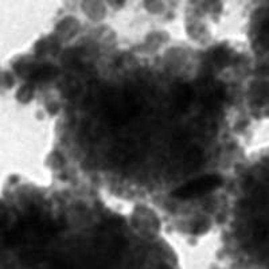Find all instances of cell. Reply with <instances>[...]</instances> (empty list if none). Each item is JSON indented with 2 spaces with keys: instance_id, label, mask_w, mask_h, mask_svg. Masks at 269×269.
<instances>
[{
  "instance_id": "6da1fadb",
  "label": "cell",
  "mask_w": 269,
  "mask_h": 269,
  "mask_svg": "<svg viewBox=\"0 0 269 269\" xmlns=\"http://www.w3.org/2000/svg\"><path fill=\"white\" fill-rule=\"evenodd\" d=\"M57 225L49 219L31 217L16 225L15 229L7 233L5 244L9 246L33 245L41 246L46 244L57 234Z\"/></svg>"
},
{
  "instance_id": "7a4b0ae2",
  "label": "cell",
  "mask_w": 269,
  "mask_h": 269,
  "mask_svg": "<svg viewBox=\"0 0 269 269\" xmlns=\"http://www.w3.org/2000/svg\"><path fill=\"white\" fill-rule=\"evenodd\" d=\"M102 109L113 126H124L140 112L137 97L127 90H111L104 96Z\"/></svg>"
},
{
  "instance_id": "3957f363",
  "label": "cell",
  "mask_w": 269,
  "mask_h": 269,
  "mask_svg": "<svg viewBox=\"0 0 269 269\" xmlns=\"http://www.w3.org/2000/svg\"><path fill=\"white\" fill-rule=\"evenodd\" d=\"M221 185H222L221 177L211 174V175H204L186 183L174 191L172 195L178 200H191V198H197V197H202L207 193H211L215 189H218Z\"/></svg>"
},
{
  "instance_id": "277c9868",
  "label": "cell",
  "mask_w": 269,
  "mask_h": 269,
  "mask_svg": "<svg viewBox=\"0 0 269 269\" xmlns=\"http://www.w3.org/2000/svg\"><path fill=\"white\" fill-rule=\"evenodd\" d=\"M22 74H26V77L35 81V82H47L56 78L58 74V70L53 65H39V66H26L23 65V71Z\"/></svg>"
},
{
  "instance_id": "5b68a950",
  "label": "cell",
  "mask_w": 269,
  "mask_h": 269,
  "mask_svg": "<svg viewBox=\"0 0 269 269\" xmlns=\"http://www.w3.org/2000/svg\"><path fill=\"white\" fill-rule=\"evenodd\" d=\"M172 100L177 111L186 112L193 101V89L186 84L177 85V88L172 92Z\"/></svg>"
},
{
  "instance_id": "8992f818",
  "label": "cell",
  "mask_w": 269,
  "mask_h": 269,
  "mask_svg": "<svg viewBox=\"0 0 269 269\" xmlns=\"http://www.w3.org/2000/svg\"><path fill=\"white\" fill-rule=\"evenodd\" d=\"M210 60L214 65H226L227 60H229V53L222 47H219L210 53Z\"/></svg>"
},
{
  "instance_id": "52a82bcc",
  "label": "cell",
  "mask_w": 269,
  "mask_h": 269,
  "mask_svg": "<svg viewBox=\"0 0 269 269\" xmlns=\"http://www.w3.org/2000/svg\"><path fill=\"white\" fill-rule=\"evenodd\" d=\"M34 96V89L31 85H24L18 92V100L22 102H28Z\"/></svg>"
}]
</instances>
